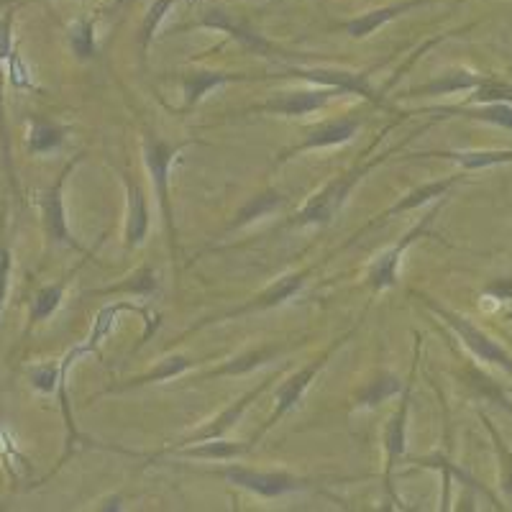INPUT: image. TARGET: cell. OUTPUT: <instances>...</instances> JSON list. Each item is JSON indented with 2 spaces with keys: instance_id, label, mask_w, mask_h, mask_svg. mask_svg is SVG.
I'll list each match as a JSON object with an SVG mask.
<instances>
[{
  "instance_id": "6da1fadb",
  "label": "cell",
  "mask_w": 512,
  "mask_h": 512,
  "mask_svg": "<svg viewBox=\"0 0 512 512\" xmlns=\"http://www.w3.org/2000/svg\"><path fill=\"white\" fill-rule=\"evenodd\" d=\"M428 128H431V123L418 126L413 134L405 136L400 144H395L392 149H387V152L374 154V157H369V152L374 149V146H369L367 152L361 154V159L354 164V167L344 169L341 175H336L333 180H328L326 185L320 187L318 192H313V195L305 200L303 208L297 210L290 221H285V228H310V226L323 228V226H331L333 218L338 216V210L344 208L351 192H354L356 187L361 185V180H364L367 175H372L374 169L382 167L384 162H390L392 157H397V154L402 152V146L408 144V141H413L418 134H423V131H428Z\"/></svg>"
},
{
  "instance_id": "7a4b0ae2",
  "label": "cell",
  "mask_w": 512,
  "mask_h": 512,
  "mask_svg": "<svg viewBox=\"0 0 512 512\" xmlns=\"http://www.w3.org/2000/svg\"><path fill=\"white\" fill-rule=\"evenodd\" d=\"M205 141L200 139H182V141H167L159 139L152 131H144L141 136V159L149 172V180L154 187V198H157L159 218L164 223V233H167V249L169 259L177 264L180 259V244H177V221H175V203H172V167L180 159V154L190 146H200Z\"/></svg>"
},
{
  "instance_id": "3957f363",
  "label": "cell",
  "mask_w": 512,
  "mask_h": 512,
  "mask_svg": "<svg viewBox=\"0 0 512 512\" xmlns=\"http://www.w3.org/2000/svg\"><path fill=\"white\" fill-rule=\"evenodd\" d=\"M364 318H367V310L361 313L359 323H356L354 328H349V331H346V333H341V336H338V338H333L331 344H328L326 349L320 351V354L315 356V359H310L308 364H305V367H300V369H297V372H292L290 377H285V382H282L280 387L274 390L272 413H269V418L264 420V423L259 425V428H256L254 436H251V441H254L256 446H259V441H262V438L267 436L269 431H272L274 425H280L282 418H287V415H290L292 410H295L297 405H300V402H303L305 392L310 390V384H313L315 379H318V374L328 367V361H331L333 356H336L338 351L344 349V346L349 344L351 338H354L356 333H359V328L364 326Z\"/></svg>"
},
{
  "instance_id": "277c9868",
  "label": "cell",
  "mask_w": 512,
  "mask_h": 512,
  "mask_svg": "<svg viewBox=\"0 0 512 512\" xmlns=\"http://www.w3.org/2000/svg\"><path fill=\"white\" fill-rule=\"evenodd\" d=\"M187 29H205V31H221V34L231 36L241 49L246 52L256 54V57L269 59L272 64H297V62H310V54L303 52H292V49L280 47V44H274L272 39L262 36L256 29H251L246 21H239V18H233L228 11H221V8L213 6H200L198 13H195V21L190 24L175 26V29H169V34H180V31Z\"/></svg>"
},
{
  "instance_id": "5b68a950",
  "label": "cell",
  "mask_w": 512,
  "mask_h": 512,
  "mask_svg": "<svg viewBox=\"0 0 512 512\" xmlns=\"http://www.w3.org/2000/svg\"><path fill=\"white\" fill-rule=\"evenodd\" d=\"M420 354H423V336L415 333V346H413V364H410V374L405 379V387L400 392V400H397L395 413L390 415V420L384 423L382 428V451H384V492L395 502L397 507H402V500L395 492V469L400 466V461L405 459V451H408V418H410V402H413L415 392V377H418L420 367Z\"/></svg>"
},
{
  "instance_id": "8992f818",
  "label": "cell",
  "mask_w": 512,
  "mask_h": 512,
  "mask_svg": "<svg viewBox=\"0 0 512 512\" xmlns=\"http://www.w3.org/2000/svg\"><path fill=\"white\" fill-rule=\"evenodd\" d=\"M213 477H221L223 482L233 484V487L246 489L251 495L262 497V500H280L287 495H300V492H310V489H318V484L328 482V479L318 477H300V474H292L287 469H272V472H264V469H251L244 464H226L218 466L213 472Z\"/></svg>"
},
{
  "instance_id": "52a82bcc",
  "label": "cell",
  "mask_w": 512,
  "mask_h": 512,
  "mask_svg": "<svg viewBox=\"0 0 512 512\" xmlns=\"http://www.w3.org/2000/svg\"><path fill=\"white\" fill-rule=\"evenodd\" d=\"M372 72L369 70H338V67H300V64H285V70L280 75H274V80H303L308 85H323V88H333L341 95H359L367 103H372L377 111H387L390 105L384 100L387 90L372 88Z\"/></svg>"
},
{
  "instance_id": "ba28073f",
  "label": "cell",
  "mask_w": 512,
  "mask_h": 512,
  "mask_svg": "<svg viewBox=\"0 0 512 512\" xmlns=\"http://www.w3.org/2000/svg\"><path fill=\"white\" fill-rule=\"evenodd\" d=\"M413 295H418L420 300H423L425 308L431 310L433 315H438V318H441L443 323H446V326L451 328L456 336H459V341L464 344V349L469 351L474 359L502 369V372L512 379V354L505 349V346L497 344L495 338L489 336V333H484L482 328L474 323V320H469L466 315L456 313V310H451V308H446L443 303H438L436 297L423 295V292H413Z\"/></svg>"
},
{
  "instance_id": "9c48e42d",
  "label": "cell",
  "mask_w": 512,
  "mask_h": 512,
  "mask_svg": "<svg viewBox=\"0 0 512 512\" xmlns=\"http://www.w3.org/2000/svg\"><path fill=\"white\" fill-rule=\"evenodd\" d=\"M331 256H326L320 264H326ZM320 264H310V267L305 269H297V272H290V274H282L280 280H274L272 285L264 287L262 292H256L254 297H251L249 303L239 305V308H231L226 310V313L221 315H213V318H203L198 320L195 326L187 328L182 336L175 338V344H182L187 336H192V333L203 331L205 326H213V323H223V320H236V318H244V315H254V313H264V310H274L280 308V305H285L287 300H292L295 295H300V290H303L305 285H308V280L313 277L315 272H318Z\"/></svg>"
},
{
  "instance_id": "30bf717a",
  "label": "cell",
  "mask_w": 512,
  "mask_h": 512,
  "mask_svg": "<svg viewBox=\"0 0 512 512\" xmlns=\"http://www.w3.org/2000/svg\"><path fill=\"white\" fill-rule=\"evenodd\" d=\"M88 157V152H77L70 162L64 164L62 172L57 175V180L47 187V190L39 195V213H41V226H44V233L52 244L64 246V249L80 251V254H88L90 249L77 241V236L72 233L70 221H67V205H64V187H67V180L77 169V164Z\"/></svg>"
},
{
  "instance_id": "8fae6325",
  "label": "cell",
  "mask_w": 512,
  "mask_h": 512,
  "mask_svg": "<svg viewBox=\"0 0 512 512\" xmlns=\"http://www.w3.org/2000/svg\"><path fill=\"white\" fill-rule=\"evenodd\" d=\"M446 203H448V195L446 198L438 200V203H433L431 210H428V213H425V216L415 223V226H410L408 231L402 233L400 239L390 246V249L382 251V254H379L372 264H369L367 287L372 290V295H379V292L390 290V287L397 285V280H400L402 256L408 254V249L415 244V241H420L425 233H428V228L436 223L438 213H441V208Z\"/></svg>"
},
{
  "instance_id": "7c38bea8",
  "label": "cell",
  "mask_w": 512,
  "mask_h": 512,
  "mask_svg": "<svg viewBox=\"0 0 512 512\" xmlns=\"http://www.w3.org/2000/svg\"><path fill=\"white\" fill-rule=\"evenodd\" d=\"M361 126H364V118H361L359 113H344V116L315 123V126L305 128L297 144L287 146V149H282V152L277 154L274 167H282V164L303 157V154L318 152V149H333V146L349 144L351 139H356Z\"/></svg>"
},
{
  "instance_id": "4fadbf2b",
  "label": "cell",
  "mask_w": 512,
  "mask_h": 512,
  "mask_svg": "<svg viewBox=\"0 0 512 512\" xmlns=\"http://www.w3.org/2000/svg\"><path fill=\"white\" fill-rule=\"evenodd\" d=\"M466 177H469V172H464V169H461V172H454V175L441 177V180L423 182V185L413 187V190L405 192V195H402V198L397 200L395 205H390V208H387V210H382V213H379L377 218H372V221H369L367 226L359 228V231H356L354 236H351V239L346 241V244L338 246V249L333 251V254H338V251H344V249H349V246H354L356 241H359L361 236H364V233H369V231H372V228L384 226V223L390 221V218L402 216V213H410V210H418V208H423V205H431V203H436V200L446 198L448 192L454 190L456 185L466 182Z\"/></svg>"
},
{
  "instance_id": "5bb4252c",
  "label": "cell",
  "mask_w": 512,
  "mask_h": 512,
  "mask_svg": "<svg viewBox=\"0 0 512 512\" xmlns=\"http://www.w3.org/2000/svg\"><path fill=\"white\" fill-rule=\"evenodd\" d=\"M287 367H290V364H285V367H280V369H274V372L269 374L267 379H262V382L256 384V387L246 390L244 395L239 397V400L228 402L226 408H223L221 413L216 415V418L205 420V423L198 425L195 431L187 433V436H182L180 441L175 443V446H190V443L210 441V438H226V433H231L233 428H236V425L241 423V418H244V415H246V410H249L251 405H254V402L259 400V397H262L264 392H267L269 387H272V384L277 382V379H280L282 374L287 372Z\"/></svg>"
},
{
  "instance_id": "9a60e30c",
  "label": "cell",
  "mask_w": 512,
  "mask_h": 512,
  "mask_svg": "<svg viewBox=\"0 0 512 512\" xmlns=\"http://www.w3.org/2000/svg\"><path fill=\"white\" fill-rule=\"evenodd\" d=\"M333 98H341V93L333 88H323V85H308V88H295V90L274 93L272 98L246 108L244 113H254V116L256 113H264V116L297 118V116H308V113L323 111Z\"/></svg>"
},
{
  "instance_id": "2e32d148",
  "label": "cell",
  "mask_w": 512,
  "mask_h": 512,
  "mask_svg": "<svg viewBox=\"0 0 512 512\" xmlns=\"http://www.w3.org/2000/svg\"><path fill=\"white\" fill-rule=\"evenodd\" d=\"M182 88V105L177 113H190L200 105V100L208 93L226 85H239V82H262L274 80V75H249V72H231V70H187L177 75Z\"/></svg>"
},
{
  "instance_id": "e0dca14e",
  "label": "cell",
  "mask_w": 512,
  "mask_h": 512,
  "mask_svg": "<svg viewBox=\"0 0 512 512\" xmlns=\"http://www.w3.org/2000/svg\"><path fill=\"white\" fill-rule=\"evenodd\" d=\"M123 190H126V226H123V251H134L149 236V203H146L144 187L136 182L131 172H121Z\"/></svg>"
},
{
  "instance_id": "ac0fdd59",
  "label": "cell",
  "mask_w": 512,
  "mask_h": 512,
  "mask_svg": "<svg viewBox=\"0 0 512 512\" xmlns=\"http://www.w3.org/2000/svg\"><path fill=\"white\" fill-rule=\"evenodd\" d=\"M290 351V344H262L254 346V349H246L241 354L231 356V359L221 361L218 367L205 369L195 377V382H213V379L221 377H241V374H249L259 367H267L274 359H280L282 354Z\"/></svg>"
},
{
  "instance_id": "d6986e66",
  "label": "cell",
  "mask_w": 512,
  "mask_h": 512,
  "mask_svg": "<svg viewBox=\"0 0 512 512\" xmlns=\"http://www.w3.org/2000/svg\"><path fill=\"white\" fill-rule=\"evenodd\" d=\"M402 159L405 162H415V159H446V162L459 164L464 172H479V169L512 164V149H428V152H410Z\"/></svg>"
},
{
  "instance_id": "ffe728a7",
  "label": "cell",
  "mask_w": 512,
  "mask_h": 512,
  "mask_svg": "<svg viewBox=\"0 0 512 512\" xmlns=\"http://www.w3.org/2000/svg\"><path fill=\"white\" fill-rule=\"evenodd\" d=\"M418 113H431L433 121L438 118H466V121L487 123L512 134V105L510 103H487V105H441V108H420V111H410V116Z\"/></svg>"
},
{
  "instance_id": "44dd1931",
  "label": "cell",
  "mask_w": 512,
  "mask_h": 512,
  "mask_svg": "<svg viewBox=\"0 0 512 512\" xmlns=\"http://www.w3.org/2000/svg\"><path fill=\"white\" fill-rule=\"evenodd\" d=\"M482 75L464 67H451V70L441 72L433 80L423 82V85H413V88L397 93V100H410V98H441V95H454V93H472L479 85Z\"/></svg>"
},
{
  "instance_id": "7402d4cb",
  "label": "cell",
  "mask_w": 512,
  "mask_h": 512,
  "mask_svg": "<svg viewBox=\"0 0 512 512\" xmlns=\"http://www.w3.org/2000/svg\"><path fill=\"white\" fill-rule=\"evenodd\" d=\"M256 443L251 441H226V438H210V441L190 443V446H169L164 456H180V459H203V461H236L251 454Z\"/></svg>"
},
{
  "instance_id": "603a6c76",
  "label": "cell",
  "mask_w": 512,
  "mask_h": 512,
  "mask_svg": "<svg viewBox=\"0 0 512 512\" xmlns=\"http://www.w3.org/2000/svg\"><path fill=\"white\" fill-rule=\"evenodd\" d=\"M428 3H433V0H400V3H390V6L374 8V11H367V13H361V16L344 21V24H341V31H346L351 39L361 41V39H367V36L377 34L384 24H390V21L415 11V8L428 6Z\"/></svg>"
},
{
  "instance_id": "cb8c5ba5",
  "label": "cell",
  "mask_w": 512,
  "mask_h": 512,
  "mask_svg": "<svg viewBox=\"0 0 512 512\" xmlns=\"http://www.w3.org/2000/svg\"><path fill=\"white\" fill-rule=\"evenodd\" d=\"M198 361L190 359L187 354H172V356H164L154 364L152 369H146V372L136 374V377H128L123 382L111 384V387H105L100 395H118V392H128V390H139V387H146V384H157L164 382V379H175L182 377L185 372H190Z\"/></svg>"
},
{
  "instance_id": "d4e9b609",
  "label": "cell",
  "mask_w": 512,
  "mask_h": 512,
  "mask_svg": "<svg viewBox=\"0 0 512 512\" xmlns=\"http://www.w3.org/2000/svg\"><path fill=\"white\" fill-rule=\"evenodd\" d=\"M70 136V126L52 121L44 116H29V134H26V152L31 157L39 154H52L62 149V144Z\"/></svg>"
},
{
  "instance_id": "484cf974",
  "label": "cell",
  "mask_w": 512,
  "mask_h": 512,
  "mask_svg": "<svg viewBox=\"0 0 512 512\" xmlns=\"http://www.w3.org/2000/svg\"><path fill=\"white\" fill-rule=\"evenodd\" d=\"M80 272V267L72 269L67 277H62L59 282H52V285L41 287L39 292L34 295V300H31V310H29V323H26V331L24 336H29L31 331H34L39 323H44V320L52 318L54 313H57L59 308H62V300H64V292H67V285H70V280L75 277V274Z\"/></svg>"
},
{
  "instance_id": "4316f807",
  "label": "cell",
  "mask_w": 512,
  "mask_h": 512,
  "mask_svg": "<svg viewBox=\"0 0 512 512\" xmlns=\"http://www.w3.org/2000/svg\"><path fill=\"white\" fill-rule=\"evenodd\" d=\"M402 387H405V382H400V379H397V374L382 369V372L374 374V377L369 379L364 387H359V390H356L354 408H359V410L379 408V405L390 400V397L400 395Z\"/></svg>"
},
{
  "instance_id": "83f0119b",
  "label": "cell",
  "mask_w": 512,
  "mask_h": 512,
  "mask_svg": "<svg viewBox=\"0 0 512 512\" xmlns=\"http://www.w3.org/2000/svg\"><path fill=\"white\" fill-rule=\"evenodd\" d=\"M159 290V280H157V272H154L152 264H144V267L136 269L131 277H126L123 282H118V285H111V287H100V290H93L88 292L90 297H111V295H134V297H144V300H149V297L157 295Z\"/></svg>"
},
{
  "instance_id": "f1b7e54d",
  "label": "cell",
  "mask_w": 512,
  "mask_h": 512,
  "mask_svg": "<svg viewBox=\"0 0 512 512\" xmlns=\"http://www.w3.org/2000/svg\"><path fill=\"white\" fill-rule=\"evenodd\" d=\"M285 203H287L285 195H282L280 190H274V187H267V190L256 192L254 198L246 200V203L239 208V213L233 216V221L228 223V231H236V228L249 226V223L269 216V213H274V210H280Z\"/></svg>"
},
{
  "instance_id": "f546056e",
  "label": "cell",
  "mask_w": 512,
  "mask_h": 512,
  "mask_svg": "<svg viewBox=\"0 0 512 512\" xmlns=\"http://www.w3.org/2000/svg\"><path fill=\"white\" fill-rule=\"evenodd\" d=\"M479 420H482L484 431L489 433L492 438V448H495V456H497V484H500V492L505 495V500L512 505V448L507 446V441L502 438V433L497 431V425L492 423L484 410H477Z\"/></svg>"
},
{
  "instance_id": "4dcf8cb0",
  "label": "cell",
  "mask_w": 512,
  "mask_h": 512,
  "mask_svg": "<svg viewBox=\"0 0 512 512\" xmlns=\"http://www.w3.org/2000/svg\"><path fill=\"white\" fill-rule=\"evenodd\" d=\"M461 379H464L466 387H469V390H472L479 400L492 402V405H497V408H502L505 413L512 415V400L505 395V390L500 387V382H495V379L487 377V374H482L479 369H474V367H466L464 374H461Z\"/></svg>"
},
{
  "instance_id": "1f68e13d",
  "label": "cell",
  "mask_w": 512,
  "mask_h": 512,
  "mask_svg": "<svg viewBox=\"0 0 512 512\" xmlns=\"http://www.w3.org/2000/svg\"><path fill=\"white\" fill-rule=\"evenodd\" d=\"M487 103H510L512 105V82L502 75H482L477 88L466 95L461 105H487Z\"/></svg>"
},
{
  "instance_id": "d6a6232c",
  "label": "cell",
  "mask_w": 512,
  "mask_h": 512,
  "mask_svg": "<svg viewBox=\"0 0 512 512\" xmlns=\"http://www.w3.org/2000/svg\"><path fill=\"white\" fill-rule=\"evenodd\" d=\"M67 44H70L72 54L80 62H90L95 52H98V44H95V18H77L75 24L70 26V31H67Z\"/></svg>"
},
{
  "instance_id": "836d02e7",
  "label": "cell",
  "mask_w": 512,
  "mask_h": 512,
  "mask_svg": "<svg viewBox=\"0 0 512 512\" xmlns=\"http://www.w3.org/2000/svg\"><path fill=\"white\" fill-rule=\"evenodd\" d=\"M175 6V0H154L152 6L146 8V16L139 26V54H141V64L146 67V54H149V47H152L154 34L159 31V26L164 24V18L167 13L172 11Z\"/></svg>"
},
{
  "instance_id": "e575fe53",
  "label": "cell",
  "mask_w": 512,
  "mask_h": 512,
  "mask_svg": "<svg viewBox=\"0 0 512 512\" xmlns=\"http://www.w3.org/2000/svg\"><path fill=\"white\" fill-rule=\"evenodd\" d=\"M3 59H0V154H3V167H6V175L11 180L13 190H18L16 185V172H13V157H11V131H8V118H6V67H3Z\"/></svg>"
},
{
  "instance_id": "d590c367",
  "label": "cell",
  "mask_w": 512,
  "mask_h": 512,
  "mask_svg": "<svg viewBox=\"0 0 512 512\" xmlns=\"http://www.w3.org/2000/svg\"><path fill=\"white\" fill-rule=\"evenodd\" d=\"M6 77H8V85L13 90H39L34 85V77H31L29 64L26 59L21 57V49H13L11 57L6 59Z\"/></svg>"
},
{
  "instance_id": "8d00e7d4",
  "label": "cell",
  "mask_w": 512,
  "mask_h": 512,
  "mask_svg": "<svg viewBox=\"0 0 512 512\" xmlns=\"http://www.w3.org/2000/svg\"><path fill=\"white\" fill-rule=\"evenodd\" d=\"M62 379V364H39V367L29 369V382L36 392L41 395H54Z\"/></svg>"
},
{
  "instance_id": "74e56055",
  "label": "cell",
  "mask_w": 512,
  "mask_h": 512,
  "mask_svg": "<svg viewBox=\"0 0 512 512\" xmlns=\"http://www.w3.org/2000/svg\"><path fill=\"white\" fill-rule=\"evenodd\" d=\"M11 269H13V254L8 249L6 241H0V320H3V310H6L8 285H11Z\"/></svg>"
},
{
  "instance_id": "f35d334b",
  "label": "cell",
  "mask_w": 512,
  "mask_h": 512,
  "mask_svg": "<svg viewBox=\"0 0 512 512\" xmlns=\"http://www.w3.org/2000/svg\"><path fill=\"white\" fill-rule=\"evenodd\" d=\"M482 295L495 300V303H510L512 300V274H505V277H495L489 280L487 285L482 287Z\"/></svg>"
},
{
  "instance_id": "ab89813d",
  "label": "cell",
  "mask_w": 512,
  "mask_h": 512,
  "mask_svg": "<svg viewBox=\"0 0 512 512\" xmlns=\"http://www.w3.org/2000/svg\"><path fill=\"white\" fill-rule=\"evenodd\" d=\"M13 18H16V11H6L3 13V18H0V59L6 62L8 57H11V52L16 49V44H13Z\"/></svg>"
},
{
  "instance_id": "60d3db41",
  "label": "cell",
  "mask_w": 512,
  "mask_h": 512,
  "mask_svg": "<svg viewBox=\"0 0 512 512\" xmlns=\"http://www.w3.org/2000/svg\"><path fill=\"white\" fill-rule=\"evenodd\" d=\"M21 3H47V0H0V6H21Z\"/></svg>"
},
{
  "instance_id": "b9f144b4",
  "label": "cell",
  "mask_w": 512,
  "mask_h": 512,
  "mask_svg": "<svg viewBox=\"0 0 512 512\" xmlns=\"http://www.w3.org/2000/svg\"><path fill=\"white\" fill-rule=\"evenodd\" d=\"M505 320H510V323H512V310H510V313H505Z\"/></svg>"
}]
</instances>
